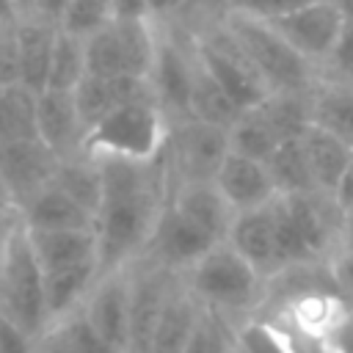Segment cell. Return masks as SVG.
Instances as JSON below:
<instances>
[{
    "mask_svg": "<svg viewBox=\"0 0 353 353\" xmlns=\"http://www.w3.org/2000/svg\"><path fill=\"white\" fill-rule=\"evenodd\" d=\"M102 174V204L94 218L99 276L127 268L149 245L154 223L168 201L165 157L124 160L97 157Z\"/></svg>",
    "mask_w": 353,
    "mask_h": 353,
    "instance_id": "6da1fadb",
    "label": "cell"
},
{
    "mask_svg": "<svg viewBox=\"0 0 353 353\" xmlns=\"http://www.w3.org/2000/svg\"><path fill=\"white\" fill-rule=\"evenodd\" d=\"M185 284L204 303L232 320L254 314L265 295V279L226 240L215 243L188 273Z\"/></svg>",
    "mask_w": 353,
    "mask_h": 353,
    "instance_id": "7a4b0ae2",
    "label": "cell"
},
{
    "mask_svg": "<svg viewBox=\"0 0 353 353\" xmlns=\"http://www.w3.org/2000/svg\"><path fill=\"white\" fill-rule=\"evenodd\" d=\"M168 138V119L157 99H141L116 108L85 132L83 152L91 157L154 160L163 154Z\"/></svg>",
    "mask_w": 353,
    "mask_h": 353,
    "instance_id": "3957f363",
    "label": "cell"
},
{
    "mask_svg": "<svg viewBox=\"0 0 353 353\" xmlns=\"http://www.w3.org/2000/svg\"><path fill=\"white\" fill-rule=\"evenodd\" d=\"M0 312L30 336H39L50 323L44 276L22 221L0 256Z\"/></svg>",
    "mask_w": 353,
    "mask_h": 353,
    "instance_id": "277c9868",
    "label": "cell"
},
{
    "mask_svg": "<svg viewBox=\"0 0 353 353\" xmlns=\"http://www.w3.org/2000/svg\"><path fill=\"white\" fill-rule=\"evenodd\" d=\"M226 28L234 33L251 63L259 69L270 91H312L317 83L314 66L295 52L265 19L245 14H226Z\"/></svg>",
    "mask_w": 353,
    "mask_h": 353,
    "instance_id": "5b68a950",
    "label": "cell"
},
{
    "mask_svg": "<svg viewBox=\"0 0 353 353\" xmlns=\"http://www.w3.org/2000/svg\"><path fill=\"white\" fill-rule=\"evenodd\" d=\"M190 33L201 66L221 83V88L237 102L240 110L256 108L270 94V85L251 63V58L245 55V50L240 47V41L234 39V33L226 28L223 19Z\"/></svg>",
    "mask_w": 353,
    "mask_h": 353,
    "instance_id": "8992f818",
    "label": "cell"
},
{
    "mask_svg": "<svg viewBox=\"0 0 353 353\" xmlns=\"http://www.w3.org/2000/svg\"><path fill=\"white\" fill-rule=\"evenodd\" d=\"M196 63L199 55H196L193 33L176 19L157 22V55L149 83L168 124L179 119H190V85H193Z\"/></svg>",
    "mask_w": 353,
    "mask_h": 353,
    "instance_id": "52a82bcc",
    "label": "cell"
},
{
    "mask_svg": "<svg viewBox=\"0 0 353 353\" xmlns=\"http://www.w3.org/2000/svg\"><path fill=\"white\" fill-rule=\"evenodd\" d=\"M226 154H229V130L199 119H179L168 124L163 157L171 185L215 179Z\"/></svg>",
    "mask_w": 353,
    "mask_h": 353,
    "instance_id": "ba28073f",
    "label": "cell"
},
{
    "mask_svg": "<svg viewBox=\"0 0 353 353\" xmlns=\"http://www.w3.org/2000/svg\"><path fill=\"white\" fill-rule=\"evenodd\" d=\"M265 22L295 52H301L312 66H320L331 55L339 33L345 28V19L331 0H312L290 14H281V17L265 19Z\"/></svg>",
    "mask_w": 353,
    "mask_h": 353,
    "instance_id": "9c48e42d",
    "label": "cell"
},
{
    "mask_svg": "<svg viewBox=\"0 0 353 353\" xmlns=\"http://www.w3.org/2000/svg\"><path fill=\"white\" fill-rule=\"evenodd\" d=\"M182 273L160 268L149 259L130 265V353H146L160 312Z\"/></svg>",
    "mask_w": 353,
    "mask_h": 353,
    "instance_id": "30bf717a",
    "label": "cell"
},
{
    "mask_svg": "<svg viewBox=\"0 0 353 353\" xmlns=\"http://www.w3.org/2000/svg\"><path fill=\"white\" fill-rule=\"evenodd\" d=\"M215 243H218L215 237H210L201 226H196L190 218H185L171 201H165L141 259H149L160 268H168V270L185 276Z\"/></svg>",
    "mask_w": 353,
    "mask_h": 353,
    "instance_id": "8fae6325",
    "label": "cell"
},
{
    "mask_svg": "<svg viewBox=\"0 0 353 353\" xmlns=\"http://www.w3.org/2000/svg\"><path fill=\"white\" fill-rule=\"evenodd\" d=\"M61 157L41 141H0V179L14 201L22 210L39 190L52 185Z\"/></svg>",
    "mask_w": 353,
    "mask_h": 353,
    "instance_id": "7c38bea8",
    "label": "cell"
},
{
    "mask_svg": "<svg viewBox=\"0 0 353 353\" xmlns=\"http://www.w3.org/2000/svg\"><path fill=\"white\" fill-rule=\"evenodd\" d=\"M284 201L314 259L328 262L342 248L345 210L336 201V196L325 190H306V193H290L284 196Z\"/></svg>",
    "mask_w": 353,
    "mask_h": 353,
    "instance_id": "4fadbf2b",
    "label": "cell"
},
{
    "mask_svg": "<svg viewBox=\"0 0 353 353\" xmlns=\"http://www.w3.org/2000/svg\"><path fill=\"white\" fill-rule=\"evenodd\" d=\"M80 306L116 353H130V265L102 273Z\"/></svg>",
    "mask_w": 353,
    "mask_h": 353,
    "instance_id": "5bb4252c",
    "label": "cell"
},
{
    "mask_svg": "<svg viewBox=\"0 0 353 353\" xmlns=\"http://www.w3.org/2000/svg\"><path fill=\"white\" fill-rule=\"evenodd\" d=\"M72 94H74V105H77L85 132L121 105L154 99V88H152L149 77H132V74H116V77L85 74L74 85Z\"/></svg>",
    "mask_w": 353,
    "mask_h": 353,
    "instance_id": "9a60e30c",
    "label": "cell"
},
{
    "mask_svg": "<svg viewBox=\"0 0 353 353\" xmlns=\"http://www.w3.org/2000/svg\"><path fill=\"white\" fill-rule=\"evenodd\" d=\"M36 127L39 138L58 154V157H72L83 152L85 141V127L74 105L72 91L61 88H44L36 97Z\"/></svg>",
    "mask_w": 353,
    "mask_h": 353,
    "instance_id": "2e32d148",
    "label": "cell"
},
{
    "mask_svg": "<svg viewBox=\"0 0 353 353\" xmlns=\"http://www.w3.org/2000/svg\"><path fill=\"white\" fill-rule=\"evenodd\" d=\"M218 190L226 196V201L234 207V212H245V210H256L270 204L279 190L268 174V165L262 160L237 154L229 149V154L223 157L215 179Z\"/></svg>",
    "mask_w": 353,
    "mask_h": 353,
    "instance_id": "e0dca14e",
    "label": "cell"
},
{
    "mask_svg": "<svg viewBox=\"0 0 353 353\" xmlns=\"http://www.w3.org/2000/svg\"><path fill=\"white\" fill-rule=\"evenodd\" d=\"M168 201L185 218H190L196 226H201L210 237H215L218 243L229 237V229H232V221H234L237 212L212 179L176 182L168 190Z\"/></svg>",
    "mask_w": 353,
    "mask_h": 353,
    "instance_id": "ac0fdd59",
    "label": "cell"
},
{
    "mask_svg": "<svg viewBox=\"0 0 353 353\" xmlns=\"http://www.w3.org/2000/svg\"><path fill=\"white\" fill-rule=\"evenodd\" d=\"M28 237L41 273L66 270L91 262L99 265L94 229H28Z\"/></svg>",
    "mask_w": 353,
    "mask_h": 353,
    "instance_id": "d6986e66",
    "label": "cell"
},
{
    "mask_svg": "<svg viewBox=\"0 0 353 353\" xmlns=\"http://www.w3.org/2000/svg\"><path fill=\"white\" fill-rule=\"evenodd\" d=\"M226 243H229V245H232L243 259H248L265 281H268L270 276H276V273H279L270 204L256 207V210L237 212V215H234V221H232V229H229Z\"/></svg>",
    "mask_w": 353,
    "mask_h": 353,
    "instance_id": "ffe728a7",
    "label": "cell"
},
{
    "mask_svg": "<svg viewBox=\"0 0 353 353\" xmlns=\"http://www.w3.org/2000/svg\"><path fill=\"white\" fill-rule=\"evenodd\" d=\"M201 314V301L190 292V287L185 284V276L174 284L160 320L154 325L152 342L146 353H185V345L193 334V325Z\"/></svg>",
    "mask_w": 353,
    "mask_h": 353,
    "instance_id": "44dd1931",
    "label": "cell"
},
{
    "mask_svg": "<svg viewBox=\"0 0 353 353\" xmlns=\"http://www.w3.org/2000/svg\"><path fill=\"white\" fill-rule=\"evenodd\" d=\"M345 309H347V301L336 290H309V292H301V295L290 298L287 303L265 312V317L287 320L290 325H295L317 339H325V334L345 314Z\"/></svg>",
    "mask_w": 353,
    "mask_h": 353,
    "instance_id": "7402d4cb",
    "label": "cell"
},
{
    "mask_svg": "<svg viewBox=\"0 0 353 353\" xmlns=\"http://www.w3.org/2000/svg\"><path fill=\"white\" fill-rule=\"evenodd\" d=\"M19 215L28 229H94V212L77 204L55 182L39 190Z\"/></svg>",
    "mask_w": 353,
    "mask_h": 353,
    "instance_id": "603a6c76",
    "label": "cell"
},
{
    "mask_svg": "<svg viewBox=\"0 0 353 353\" xmlns=\"http://www.w3.org/2000/svg\"><path fill=\"white\" fill-rule=\"evenodd\" d=\"M36 347L39 353H116L91 325L83 306L50 320L36 336Z\"/></svg>",
    "mask_w": 353,
    "mask_h": 353,
    "instance_id": "cb8c5ba5",
    "label": "cell"
},
{
    "mask_svg": "<svg viewBox=\"0 0 353 353\" xmlns=\"http://www.w3.org/2000/svg\"><path fill=\"white\" fill-rule=\"evenodd\" d=\"M61 28L33 22V19H17V50H19V83L30 91H44L50 80V61L55 36Z\"/></svg>",
    "mask_w": 353,
    "mask_h": 353,
    "instance_id": "d4e9b609",
    "label": "cell"
},
{
    "mask_svg": "<svg viewBox=\"0 0 353 353\" xmlns=\"http://www.w3.org/2000/svg\"><path fill=\"white\" fill-rule=\"evenodd\" d=\"M301 146H303V154H306V163H309L317 190L336 193V185H339L347 157H350V143H345L342 138L331 135L328 130H323L317 124H309L301 132Z\"/></svg>",
    "mask_w": 353,
    "mask_h": 353,
    "instance_id": "484cf974",
    "label": "cell"
},
{
    "mask_svg": "<svg viewBox=\"0 0 353 353\" xmlns=\"http://www.w3.org/2000/svg\"><path fill=\"white\" fill-rule=\"evenodd\" d=\"M312 124L353 146V88L317 80L312 88Z\"/></svg>",
    "mask_w": 353,
    "mask_h": 353,
    "instance_id": "4316f807",
    "label": "cell"
},
{
    "mask_svg": "<svg viewBox=\"0 0 353 353\" xmlns=\"http://www.w3.org/2000/svg\"><path fill=\"white\" fill-rule=\"evenodd\" d=\"M240 113L243 110L237 108V102L221 88V83L199 61L196 74H193V85H190V119L229 130Z\"/></svg>",
    "mask_w": 353,
    "mask_h": 353,
    "instance_id": "83f0119b",
    "label": "cell"
},
{
    "mask_svg": "<svg viewBox=\"0 0 353 353\" xmlns=\"http://www.w3.org/2000/svg\"><path fill=\"white\" fill-rule=\"evenodd\" d=\"M61 190H66L77 204H83L88 212H94L102 204V174H99V163L97 157L80 152L72 157H61L55 179H52Z\"/></svg>",
    "mask_w": 353,
    "mask_h": 353,
    "instance_id": "f1b7e54d",
    "label": "cell"
},
{
    "mask_svg": "<svg viewBox=\"0 0 353 353\" xmlns=\"http://www.w3.org/2000/svg\"><path fill=\"white\" fill-rule=\"evenodd\" d=\"M265 165H268V174L273 179L279 196L317 190L312 171H309V163H306V154H303V146H301V135L281 141Z\"/></svg>",
    "mask_w": 353,
    "mask_h": 353,
    "instance_id": "f546056e",
    "label": "cell"
},
{
    "mask_svg": "<svg viewBox=\"0 0 353 353\" xmlns=\"http://www.w3.org/2000/svg\"><path fill=\"white\" fill-rule=\"evenodd\" d=\"M36 97L39 94L22 83H11L0 91V141L39 138Z\"/></svg>",
    "mask_w": 353,
    "mask_h": 353,
    "instance_id": "4dcf8cb0",
    "label": "cell"
},
{
    "mask_svg": "<svg viewBox=\"0 0 353 353\" xmlns=\"http://www.w3.org/2000/svg\"><path fill=\"white\" fill-rule=\"evenodd\" d=\"M281 138L273 130V124L265 119L259 108H248L237 116V121L229 127V149L254 160L268 163V157L279 149Z\"/></svg>",
    "mask_w": 353,
    "mask_h": 353,
    "instance_id": "1f68e13d",
    "label": "cell"
},
{
    "mask_svg": "<svg viewBox=\"0 0 353 353\" xmlns=\"http://www.w3.org/2000/svg\"><path fill=\"white\" fill-rule=\"evenodd\" d=\"M83 77H85V41L66 30H58L55 47H52V61H50L47 88L74 91V85Z\"/></svg>",
    "mask_w": 353,
    "mask_h": 353,
    "instance_id": "d6a6232c",
    "label": "cell"
},
{
    "mask_svg": "<svg viewBox=\"0 0 353 353\" xmlns=\"http://www.w3.org/2000/svg\"><path fill=\"white\" fill-rule=\"evenodd\" d=\"M270 215H273V240H276V259H279V270L292 268V265H306V262H320L314 259V254L309 251V245L303 243L284 196H276L270 201Z\"/></svg>",
    "mask_w": 353,
    "mask_h": 353,
    "instance_id": "836d02e7",
    "label": "cell"
},
{
    "mask_svg": "<svg viewBox=\"0 0 353 353\" xmlns=\"http://www.w3.org/2000/svg\"><path fill=\"white\" fill-rule=\"evenodd\" d=\"M234 323L229 314L204 306L185 345V353H234Z\"/></svg>",
    "mask_w": 353,
    "mask_h": 353,
    "instance_id": "e575fe53",
    "label": "cell"
},
{
    "mask_svg": "<svg viewBox=\"0 0 353 353\" xmlns=\"http://www.w3.org/2000/svg\"><path fill=\"white\" fill-rule=\"evenodd\" d=\"M234 353H292L284 331L265 314H245L234 323Z\"/></svg>",
    "mask_w": 353,
    "mask_h": 353,
    "instance_id": "d590c367",
    "label": "cell"
},
{
    "mask_svg": "<svg viewBox=\"0 0 353 353\" xmlns=\"http://www.w3.org/2000/svg\"><path fill=\"white\" fill-rule=\"evenodd\" d=\"M83 41H85V74H97V77L127 74V61L116 30V19Z\"/></svg>",
    "mask_w": 353,
    "mask_h": 353,
    "instance_id": "8d00e7d4",
    "label": "cell"
},
{
    "mask_svg": "<svg viewBox=\"0 0 353 353\" xmlns=\"http://www.w3.org/2000/svg\"><path fill=\"white\" fill-rule=\"evenodd\" d=\"M113 19H116L113 0H69L61 30H66L77 39H88L91 33L102 30Z\"/></svg>",
    "mask_w": 353,
    "mask_h": 353,
    "instance_id": "74e56055",
    "label": "cell"
},
{
    "mask_svg": "<svg viewBox=\"0 0 353 353\" xmlns=\"http://www.w3.org/2000/svg\"><path fill=\"white\" fill-rule=\"evenodd\" d=\"M317 80L325 83H339V85H350L353 88V25H345L331 55L314 66Z\"/></svg>",
    "mask_w": 353,
    "mask_h": 353,
    "instance_id": "f35d334b",
    "label": "cell"
},
{
    "mask_svg": "<svg viewBox=\"0 0 353 353\" xmlns=\"http://www.w3.org/2000/svg\"><path fill=\"white\" fill-rule=\"evenodd\" d=\"M312 0H226V14H245L256 19H276Z\"/></svg>",
    "mask_w": 353,
    "mask_h": 353,
    "instance_id": "ab89813d",
    "label": "cell"
},
{
    "mask_svg": "<svg viewBox=\"0 0 353 353\" xmlns=\"http://www.w3.org/2000/svg\"><path fill=\"white\" fill-rule=\"evenodd\" d=\"M226 17V0H185L176 22L188 30H199L204 25L221 22Z\"/></svg>",
    "mask_w": 353,
    "mask_h": 353,
    "instance_id": "60d3db41",
    "label": "cell"
},
{
    "mask_svg": "<svg viewBox=\"0 0 353 353\" xmlns=\"http://www.w3.org/2000/svg\"><path fill=\"white\" fill-rule=\"evenodd\" d=\"M19 83V50H17V19L0 22V85Z\"/></svg>",
    "mask_w": 353,
    "mask_h": 353,
    "instance_id": "b9f144b4",
    "label": "cell"
},
{
    "mask_svg": "<svg viewBox=\"0 0 353 353\" xmlns=\"http://www.w3.org/2000/svg\"><path fill=\"white\" fill-rule=\"evenodd\" d=\"M69 0H19L17 3V19H33L52 28H61Z\"/></svg>",
    "mask_w": 353,
    "mask_h": 353,
    "instance_id": "7bdbcfd3",
    "label": "cell"
},
{
    "mask_svg": "<svg viewBox=\"0 0 353 353\" xmlns=\"http://www.w3.org/2000/svg\"><path fill=\"white\" fill-rule=\"evenodd\" d=\"M0 353H39L36 336L22 331L11 317L0 312Z\"/></svg>",
    "mask_w": 353,
    "mask_h": 353,
    "instance_id": "ee69618b",
    "label": "cell"
},
{
    "mask_svg": "<svg viewBox=\"0 0 353 353\" xmlns=\"http://www.w3.org/2000/svg\"><path fill=\"white\" fill-rule=\"evenodd\" d=\"M328 273L342 298L353 295V245H342L331 259H328Z\"/></svg>",
    "mask_w": 353,
    "mask_h": 353,
    "instance_id": "f6af8a7d",
    "label": "cell"
},
{
    "mask_svg": "<svg viewBox=\"0 0 353 353\" xmlns=\"http://www.w3.org/2000/svg\"><path fill=\"white\" fill-rule=\"evenodd\" d=\"M323 342H325V350L328 353H353V309L350 306L334 323V328L325 334Z\"/></svg>",
    "mask_w": 353,
    "mask_h": 353,
    "instance_id": "bcb514c9",
    "label": "cell"
},
{
    "mask_svg": "<svg viewBox=\"0 0 353 353\" xmlns=\"http://www.w3.org/2000/svg\"><path fill=\"white\" fill-rule=\"evenodd\" d=\"M185 0H146V17L152 22H168L176 19Z\"/></svg>",
    "mask_w": 353,
    "mask_h": 353,
    "instance_id": "7dc6e473",
    "label": "cell"
},
{
    "mask_svg": "<svg viewBox=\"0 0 353 353\" xmlns=\"http://www.w3.org/2000/svg\"><path fill=\"white\" fill-rule=\"evenodd\" d=\"M19 221H22L19 210H14V207H0V256H3V251H6V245H8V240H11V234H14V229L19 226Z\"/></svg>",
    "mask_w": 353,
    "mask_h": 353,
    "instance_id": "c3c4849f",
    "label": "cell"
},
{
    "mask_svg": "<svg viewBox=\"0 0 353 353\" xmlns=\"http://www.w3.org/2000/svg\"><path fill=\"white\" fill-rule=\"evenodd\" d=\"M334 196H336V201L342 204V210L353 204V146H350V157H347L345 174H342V179H339V185H336V193H334Z\"/></svg>",
    "mask_w": 353,
    "mask_h": 353,
    "instance_id": "681fc988",
    "label": "cell"
},
{
    "mask_svg": "<svg viewBox=\"0 0 353 353\" xmlns=\"http://www.w3.org/2000/svg\"><path fill=\"white\" fill-rule=\"evenodd\" d=\"M116 17H146V0H113Z\"/></svg>",
    "mask_w": 353,
    "mask_h": 353,
    "instance_id": "f907efd6",
    "label": "cell"
},
{
    "mask_svg": "<svg viewBox=\"0 0 353 353\" xmlns=\"http://www.w3.org/2000/svg\"><path fill=\"white\" fill-rule=\"evenodd\" d=\"M342 245H353V204L345 207L342 215Z\"/></svg>",
    "mask_w": 353,
    "mask_h": 353,
    "instance_id": "816d5d0a",
    "label": "cell"
},
{
    "mask_svg": "<svg viewBox=\"0 0 353 353\" xmlns=\"http://www.w3.org/2000/svg\"><path fill=\"white\" fill-rule=\"evenodd\" d=\"M17 19V0H0V22Z\"/></svg>",
    "mask_w": 353,
    "mask_h": 353,
    "instance_id": "f5cc1de1",
    "label": "cell"
},
{
    "mask_svg": "<svg viewBox=\"0 0 353 353\" xmlns=\"http://www.w3.org/2000/svg\"><path fill=\"white\" fill-rule=\"evenodd\" d=\"M331 3L339 8V14H342L345 25H353V0H331Z\"/></svg>",
    "mask_w": 353,
    "mask_h": 353,
    "instance_id": "db71d44e",
    "label": "cell"
},
{
    "mask_svg": "<svg viewBox=\"0 0 353 353\" xmlns=\"http://www.w3.org/2000/svg\"><path fill=\"white\" fill-rule=\"evenodd\" d=\"M0 207H14V201H11V196H8L6 185H3V179H0ZM14 210H17V207H14Z\"/></svg>",
    "mask_w": 353,
    "mask_h": 353,
    "instance_id": "11a10c76",
    "label": "cell"
},
{
    "mask_svg": "<svg viewBox=\"0 0 353 353\" xmlns=\"http://www.w3.org/2000/svg\"><path fill=\"white\" fill-rule=\"evenodd\" d=\"M345 301H347V306H350V309H353V295H350V298H345Z\"/></svg>",
    "mask_w": 353,
    "mask_h": 353,
    "instance_id": "9f6ffc18",
    "label": "cell"
},
{
    "mask_svg": "<svg viewBox=\"0 0 353 353\" xmlns=\"http://www.w3.org/2000/svg\"><path fill=\"white\" fill-rule=\"evenodd\" d=\"M3 88H6V85H0V91H3Z\"/></svg>",
    "mask_w": 353,
    "mask_h": 353,
    "instance_id": "6f0895ef",
    "label": "cell"
},
{
    "mask_svg": "<svg viewBox=\"0 0 353 353\" xmlns=\"http://www.w3.org/2000/svg\"><path fill=\"white\" fill-rule=\"evenodd\" d=\"M17 3H19V0H17Z\"/></svg>",
    "mask_w": 353,
    "mask_h": 353,
    "instance_id": "680465c9",
    "label": "cell"
}]
</instances>
